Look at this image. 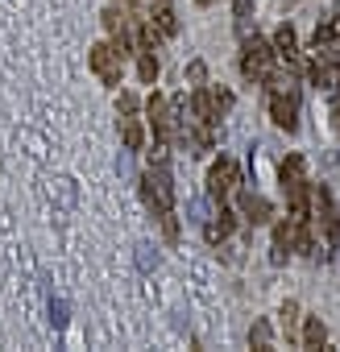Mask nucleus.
<instances>
[{
	"label": "nucleus",
	"mask_w": 340,
	"mask_h": 352,
	"mask_svg": "<svg viewBox=\"0 0 340 352\" xmlns=\"http://www.w3.org/2000/svg\"><path fill=\"white\" fill-rule=\"evenodd\" d=\"M332 17H336V21H340V0H332Z\"/></svg>",
	"instance_id": "c85d7f7f"
},
{
	"label": "nucleus",
	"mask_w": 340,
	"mask_h": 352,
	"mask_svg": "<svg viewBox=\"0 0 340 352\" xmlns=\"http://www.w3.org/2000/svg\"><path fill=\"white\" fill-rule=\"evenodd\" d=\"M270 46H274V58L286 63V71H299V38H295V25H278Z\"/></svg>",
	"instance_id": "1a4fd4ad"
},
{
	"label": "nucleus",
	"mask_w": 340,
	"mask_h": 352,
	"mask_svg": "<svg viewBox=\"0 0 340 352\" xmlns=\"http://www.w3.org/2000/svg\"><path fill=\"white\" fill-rule=\"evenodd\" d=\"M67 319H71V311H67V302H63V298H50V323H54V327L63 331V327H67Z\"/></svg>",
	"instance_id": "5701e85b"
},
{
	"label": "nucleus",
	"mask_w": 340,
	"mask_h": 352,
	"mask_svg": "<svg viewBox=\"0 0 340 352\" xmlns=\"http://www.w3.org/2000/svg\"><path fill=\"white\" fill-rule=\"evenodd\" d=\"M212 100H216V112H220V116L233 108V91H212Z\"/></svg>",
	"instance_id": "bb28decb"
},
{
	"label": "nucleus",
	"mask_w": 340,
	"mask_h": 352,
	"mask_svg": "<svg viewBox=\"0 0 340 352\" xmlns=\"http://www.w3.org/2000/svg\"><path fill=\"white\" fill-rule=\"evenodd\" d=\"M282 331H286V340H295V323H299V307L295 302H282Z\"/></svg>",
	"instance_id": "4be33fe9"
},
{
	"label": "nucleus",
	"mask_w": 340,
	"mask_h": 352,
	"mask_svg": "<svg viewBox=\"0 0 340 352\" xmlns=\"http://www.w3.org/2000/svg\"><path fill=\"white\" fill-rule=\"evenodd\" d=\"M187 79H191V83H204V79H208V67H204V63L195 58V63L187 67Z\"/></svg>",
	"instance_id": "a878e982"
},
{
	"label": "nucleus",
	"mask_w": 340,
	"mask_h": 352,
	"mask_svg": "<svg viewBox=\"0 0 340 352\" xmlns=\"http://www.w3.org/2000/svg\"><path fill=\"white\" fill-rule=\"evenodd\" d=\"M166 149H170V141H153V149H149V166H166V162H170Z\"/></svg>",
	"instance_id": "b1692460"
},
{
	"label": "nucleus",
	"mask_w": 340,
	"mask_h": 352,
	"mask_svg": "<svg viewBox=\"0 0 340 352\" xmlns=\"http://www.w3.org/2000/svg\"><path fill=\"white\" fill-rule=\"evenodd\" d=\"M237 179H241V170L233 157H220L212 170H208V199L212 204H224L233 191H237Z\"/></svg>",
	"instance_id": "423d86ee"
},
{
	"label": "nucleus",
	"mask_w": 340,
	"mask_h": 352,
	"mask_svg": "<svg viewBox=\"0 0 340 352\" xmlns=\"http://www.w3.org/2000/svg\"><path fill=\"white\" fill-rule=\"evenodd\" d=\"M133 261H137L141 274H153V270H158V249H153L149 241H141V245H133Z\"/></svg>",
	"instance_id": "dca6fc26"
},
{
	"label": "nucleus",
	"mask_w": 340,
	"mask_h": 352,
	"mask_svg": "<svg viewBox=\"0 0 340 352\" xmlns=\"http://www.w3.org/2000/svg\"><path fill=\"white\" fill-rule=\"evenodd\" d=\"M116 170H120V174H125V179H129V174H133V162H129V149H125V153H120V157H116Z\"/></svg>",
	"instance_id": "cd10ccee"
},
{
	"label": "nucleus",
	"mask_w": 340,
	"mask_h": 352,
	"mask_svg": "<svg viewBox=\"0 0 340 352\" xmlns=\"http://www.w3.org/2000/svg\"><path fill=\"white\" fill-rule=\"evenodd\" d=\"M290 249H295V220L274 224V253H270V261H274V265H282V261L290 257Z\"/></svg>",
	"instance_id": "f8f14e48"
},
{
	"label": "nucleus",
	"mask_w": 340,
	"mask_h": 352,
	"mask_svg": "<svg viewBox=\"0 0 340 352\" xmlns=\"http://www.w3.org/2000/svg\"><path fill=\"white\" fill-rule=\"evenodd\" d=\"M191 112H195V124H216V100H212V91L208 87H195V96H191Z\"/></svg>",
	"instance_id": "4468645a"
},
{
	"label": "nucleus",
	"mask_w": 340,
	"mask_h": 352,
	"mask_svg": "<svg viewBox=\"0 0 340 352\" xmlns=\"http://www.w3.org/2000/svg\"><path fill=\"white\" fill-rule=\"evenodd\" d=\"M145 112H149V120H153V137L158 141H179L183 137V124H179V116H175V104H170L166 96H149L145 100Z\"/></svg>",
	"instance_id": "7ed1b4c3"
},
{
	"label": "nucleus",
	"mask_w": 340,
	"mask_h": 352,
	"mask_svg": "<svg viewBox=\"0 0 340 352\" xmlns=\"http://www.w3.org/2000/svg\"><path fill=\"white\" fill-rule=\"evenodd\" d=\"M332 116H336V129H340V108H332Z\"/></svg>",
	"instance_id": "c756f323"
},
{
	"label": "nucleus",
	"mask_w": 340,
	"mask_h": 352,
	"mask_svg": "<svg viewBox=\"0 0 340 352\" xmlns=\"http://www.w3.org/2000/svg\"><path fill=\"white\" fill-rule=\"evenodd\" d=\"M87 63H92V71H96V79L104 83V87H120V54H116V46L112 42H96L92 46V54H87Z\"/></svg>",
	"instance_id": "20e7f679"
},
{
	"label": "nucleus",
	"mask_w": 340,
	"mask_h": 352,
	"mask_svg": "<svg viewBox=\"0 0 340 352\" xmlns=\"http://www.w3.org/2000/svg\"><path fill=\"white\" fill-rule=\"evenodd\" d=\"M120 141H125V149H129V153L145 145V129H141V120H137L133 112H129V116H120Z\"/></svg>",
	"instance_id": "2eb2a0df"
},
{
	"label": "nucleus",
	"mask_w": 340,
	"mask_h": 352,
	"mask_svg": "<svg viewBox=\"0 0 340 352\" xmlns=\"http://www.w3.org/2000/svg\"><path fill=\"white\" fill-rule=\"evenodd\" d=\"M311 204H315V216H319L323 236H328V253H323V257H332L336 245H340V216H336V204H332L328 187H311Z\"/></svg>",
	"instance_id": "39448f33"
},
{
	"label": "nucleus",
	"mask_w": 340,
	"mask_h": 352,
	"mask_svg": "<svg viewBox=\"0 0 340 352\" xmlns=\"http://www.w3.org/2000/svg\"><path fill=\"white\" fill-rule=\"evenodd\" d=\"M237 204H241V216L249 224H270V216H274L270 199H262L257 191H237Z\"/></svg>",
	"instance_id": "9d476101"
},
{
	"label": "nucleus",
	"mask_w": 340,
	"mask_h": 352,
	"mask_svg": "<svg viewBox=\"0 0 340 352\" xmlns=\"http://www.w3.org/2000/svg\"><path fill=\"white\" fill-rule=\"evenodd\" d=\"M270 71H274V46L245 34V46H241V75L253 79V83H266Z\"/></svg>",
	"instance_id": "f03ea898"
},
{
	"label": "nucleus",
	"mask_w": 340,
	"mask_h": 352,
	"mask_svg": "<svg viewBox=\"0 0 340 352\" xmlns=\"http://www.w3.org/2000/svg\"><path fill=\"white\" fill-rule=\"evenodd\" d=\"M249 344H253V348H270V344H274V331H270L266 319H257V323L249 327Z\"/></svg>",
	"instance_id": "412c9836"
},
{
	"label": "nucleus",
	"mask_w": 340,
	"mask_h": 352,
	"mask_svg": "<svg viewBox=\"0 0 340 352\" xmlns=\"http://www.w3.org/2000/svg\"><path fill=\"white\" fill-rule=\"evenodd\" d=\"M323 340H328V327L311 315V319L303 323V348H323Z\"/></svg>",
	"instance_id": "f3484780"
},
{
	"label": "nucleus",
	"mask_w": 340,
	"mask_h": 352,
	"mask_svg": "<svg viewBox=\"0 0 340 352\" xmlns=\"http://www.w3.org/2000/svg\"><path fill=\"white\" fill-rule=\"evenodd\" d=\"M282 191H286L290 220L295 224L311 220V187H307V174H303V153H290L282 162Z\"/></svg>",
	"instance_id": "f257e3e1"
},
{
	"label": "nucleus",
	"mask_w": 340,
	"mask_h": 352,
	"mask_svg": "<svg viewBox=\"0 0 340 352\" xmlns=\"http://www.w3.org/2000/svg\"><path fill=\"white\" fill-rule=\"evenodd\" d=\"M137 75H141V83H153V79H158V58H153V50H137Z\"/></svg>",
	"instance_id": "a211bd4d"
},
{
	"label": "nucleus",
	"mask_w": 340,
	"mask_h": 352,
	"mask_svg": "<svg viewBox=\"0 0 340 352\" xmlns=\"http://www.w3.org/2000/svg\"><path fill=\"white\" fill-rule=\"evenodd\" d=\"M50 195H54L67 212L75 208V183H71V179H54V183H50Z\"/></svg>",
	"instance_id": "6ab92c4d"
},
{
	"label": "nucleus",
	"mask_w": 340,
	"mask_h": 352,
	"mask_svg": "<svg viewBox=\"0 0 340 352\" xmlns=\"http://www.w3.org/2000/svg\"><path fill=\"white\" fill-rule=\"evenodd\" d=\"M116 112H120V116L137 112V96H133V91H120V100H116Z\"/></svg>",
	"instance_id": "393cba45"
},
{
	"label": "nucleus",
	"mask_w": 340,
	"mask_h": 352,
	"mask_svg": "<svg viewBox=\"0 0 340 352\" xmlns=\"http://www.w3.org/2000/svg\"><path fill=\"white\" fill-rule=\"evenodd\" d=\"M233 228H237V216L224 212V204H220V216H216V220H204V241H208V245H220V241L233 236Z\"/></svg>",
	"instance_id": "9b49d317"
},
{
	"label": "nucleus",
	"mask_w": 340,
	"mask_h": 352,
	"mask_svg": "<svg viewBox=\"0 0 340 352\" xmlns=\"http://www.w3.org/2000/svg\"><path fill=\"white\" fill-rule=\"evenodd\" d=\"M104 25H108V34H112V46H116V54H120V58H125V54H137L133 17H129V13H120V9H104Z\"/></svg>",
	"instance_id": "6e6552de"
},
{
	"label": "nucleus",
	"mask_w": 340,
	"mask_h": 352,
	"mask_svg": "<svg viewBox=\"0 0 340 352\" xmlns=\"http://www.w3.org/2000/svg\"><path fill=\"white\" fill-rule=\"evenodd\" d=\"M149 21L158 25V34H162V38L179 34V17H175V9H170V0H153V9H149Z\"/></svg>",
	"instance_id": "ddd939ff"
},
{
	"label": "nucleus",
	"mask_w": 340,
	"mask_h": 352,
	"mask_svg": "<svg viewBox=\"0 0 340 352\" xmlns=\"http://www.w3.org/2000/svg\"><path fill=\"white\" fill-rule=\"evenodd\" d=\"M270 120L286 133L299 129V91H295V83L282 87V91H270Z\"/></svg>",
	"instance_id": "0eeeda50"
},
{
	"label": "nucleus",
	"mask_w": 340,
	"mask_h": 352,
	"mask_svg": "<svg viewBox=\"0 0 340 352\" xmlns=\"http://www.w3.org/2000/svg\"><path fill=\"white\" fill-rule=\"evenodd\" d=\"M233 13H237V34H249V25H253V0H233Z\"/></svg>",
	"instance_id": "aec40b11"
}]
</instances>
